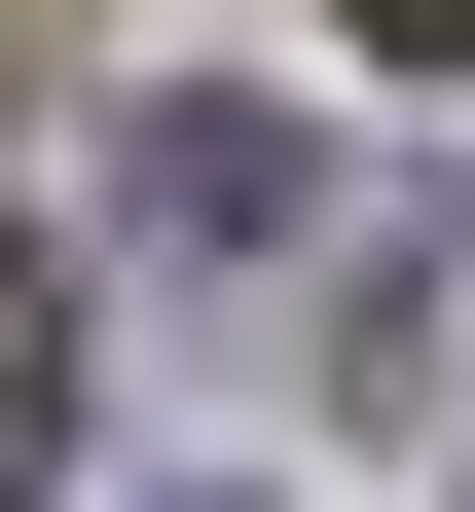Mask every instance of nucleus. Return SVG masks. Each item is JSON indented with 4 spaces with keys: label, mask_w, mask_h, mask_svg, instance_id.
<instances>
[{
    "label": "nucleus",
    "mask_w": 475,
    "mask_h": 512,
    "mask_svg": "<svg viewBox=\"0 0 475 512\" xmlns=\"http://www.w3.org/2000/svg\"><path fill=\"white\" fill-rule=\"evenodd\" d=\"M147 256H293V110H147Z\"/></svg>",
    "instance_id": "nucleus-1"
},
{
    "label": "nucleus",
    "mask_w": 475,
    "mask_h": 512,
    "mask_svg": "<svg viewBox=\"0 0 475 512\" xmlns=\"http://www.w3.org/2000/svg\"><path fill=\"white\" fill-rule=\"evenodd\" d=\"M37 366H74V293H0V512H37Z\"/></svg>",
    "instance_id": "nucleus-2"
},
{
    "label": "nucleus",
    "mask_w": 475,
    "mask_h": 512,
    "mask_svg": "<svg viewBox=\"0 0 475 512\" xmlns=\"http://www.w3.org/2000/svg\"><path fill=\"white\" fill-rule=\"evenodd\" d=\"M366 74H475V0H366Z\"/></svg>",
    "instance_id": "nucleus-3"
}]
</instances>
